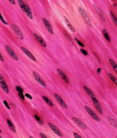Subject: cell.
Masks as SVG:
<instances>
[{
  "label": "cell",
  "instance_id": "cell-6",
  "mask_svg": "<svg viewBox=\"0 0 117 138\" xmlns=\"http://www.w3.org/2000/svg\"><path fill=\"white\" fill-rule=\"evenodd\" d=\"M23 52L24 53L30 58L31 60L33 61H36V60L35 57H34L32 54L27 49L25 48L24 47H22L21 48Z\"/></svg>",
  "mask_w": 117,
  "mask_h": 138
},
{
  "label": "cell",
  "instance_id": "cell-1",
  "mask_svg": "<svg viewBox=\"0 0 117 138\" xmlns=\"http://www.w3.org/2000/svg\"><path fill=\"white\" fill-rule=\"evenodd\" d=\"M79 12L81 13V16H82L83 19H84L85 22L89 26L91 27V21L90 18L88 16L87 13L85 12V10L81 7H79Z\"/></svg>",
  "mask_w": 117,
  "mask_h": 138
},
{
  "label": "cell",
  "instance_id": "cell-39",
  "mask_svg": "<svg viewBox=\"0 0 117 138\" xmlns=\"http://www.w3.org/2000/svg\"><path fill=\"white\" fill-rule=\"evenodd\" d=\"M9 0V1L13 5H14V4H15L16 2L15 0Z\"/></svg>",
  "mask_w": 117,
  "mask_h": 138
},
{
  "label": "cell",
  "instance_id": "cell-9",
  "mask_svg": "<svg viewBox=\"0 0 117 138\" xmlns=\"http://www.w3.org/2000/svg\"><path fill=\"white\" fill-rule=\"evenodd\" d=\"M12 26L13 31L18 36V37L20 39L23 40L24 39L23 34L19 28L16 26V25L13 24H12Z\"/></svg>",
  "mask_w": 117,
  "mask_h": 138
},
{
  "label": "cell",
  "instance_id": "cell-18",
  "mask_svg": "<svg viewBox=\"0 0 117 138\" xmlns=\"http://www.w3.org/2000/svg\"><path fill=\"white\" fill-rule=\"evenodd\" d=\"M7 123H8V126L9 127V128H10V130L12 131L14 133H16V130L15 127V126L13 125V124L12 123V122H11L8 119H7Z\"/></svg>",
  "mask_w": 117,
  "mask_h": 138
},
{
  "label": "cell",
  "instance_id": "cell-10",
  "mask_svg": "<svg viewBox=\"0 0 117 138\" xmlns=\"http://www.w3.org/2000/svg\"><path fill=\"white\" fill-rule=\"evenodd\" d=\"M48 125L49 126V127L51 128L52 130L58 136L61 137H63V135L61 133L60 131L58 130V129L56 126H55L54 124L51 123H48Z\"/></svg>",
  "mask_w": 117,
  "mask_h": 138
},
{
  "label": "cell",
  "instance_id": "cell-11",
  "mask_svg": "<svg viewBox=\"0 0 117 138\" xmlns=\"http://www.w3.org/2000/svg\"><path fill=\"white\" fill-rule=\"evenodd\" d=\"M54 95L58 103H60V105L64 108H67V106L65 102H64V101H63L60 96L56 93H54Z\"/></svg>",
  "mask_w": 117,
  "mask_h": 138
},
{
  "label": "cell",
  "instance_id": "cell-27",
  "mask_svg": "<svg viewBox=\"0 0 117 138\" xmlns=\"http://www.w3.org/2000/svg\"><path fill=\"white\" fill-rule=\"evenodd\" d=\"M110 15H111V17L112 19L113 22H114V23L115 25H117V19L116 18V16H115V15H114V13L112 12H110Z\"/></svg>",
  "mask_w": 117,
  "mask_h": 138
},
{
  "label": "cell",
  "instance_id": "cell-37",
  "mask_svg": "<svg viewBox=\"0 0 117 138\" xmlns=\"http://www.w3.org/2000/svg\"><path fill=\"white\" fill-rule=\"evenodd\" d=\"M40 137L42 138H48V137L45 135L44 134H43L42 133H40Z\"/></svg>",
  "mask_w": 117,
  "mask_h": 138
},
{
  "label": "cell",
  "instance_id": "cell-23",
  "mask_svg": "<svg viewBox=\"0 0 117 138\" xmlns=\"http://www.w3.org/2000/svg\"><path fill=\"white\" fill-rule=\"evenodd\" d=\"M103 35H104V37H105L106 39L109 42H110L111 41V39L106 30L105 28L103 29Z\"/></svg>",
  "mask_w": 117,
  "mask_h": 138
},
{
  "label": "cell",
  "instance_id": "cell-19",
  "mask_svg": "<svg viewBox=\"0 0 117 138\" xmlns=\"http://www.w3.org/2000/svg\"><path fill=\"white\" fill-rule=\"evenodd\" d=\"M18 2L21 10L24 12H25V5L24 2L22 1V0H18Z\"/></svg>",
  "mask_w": 117,
  "mask_h": 138
},
{
  "label": "cell",
  "instance_id": "cell-4",
  "mask_svg": "<svg viewBox=\"0 0 117 138\" xmlns=\"http://www.w3.org/2000/svg\"><path fill=\"white\" fill-rule=\"evenodd\" d=\"M0 84L1 87L7 93H9V89L8 86L6 84L3 76L0 73Z\"/></svg>",
  "mask_w": 117,
  "mask_h": 138
},
{
  "label": "cell",
  "instance_id": "cell-5",
  "mask_svg": "<svg viewBox=\"0 0 117 138\" xmlns=\"http://www.w3.org/2000/svg\"><path fill=\"white\" fill-rule=\"evenodd\" d=\"M5 49L10 57L15 60L18 61L19 58L18 56L9 46L6 45L5 46Z\"/></svg>",
  "mask_w": 117,
  "mask_h": 138
},
{
  "label": "cell",
  "instance_id": "cell-25",
  "mask_svg": "<svg viewBox=\"0 0 117 138\" xmlns=\"http://www.w3.org/2000/svg\"><path fill=\"white\" fill-rule=\"evenodd\" d=\"M108 75L109 76L110 78L111 79V81L113 82V83L115 85H116V86H117V79L111 73H109Z\"/></svg>",
  "mask_w": 117,
  "mask_h": 138
},
{
  "label": "cell",
  "instance_id": "cell-3",
  "mask_svg": "<svg viewBox=\"0 0 117 138\" xmlns=\"http://www.w3.org/2000/svg\"><path fill=\"white\" fill-rule=\"evenodd\" d=\"M85 108L87 112L88 113V114L90 115L91 117L93 118L94 120H95L97 122H100V120L99 118L98 117L96 114L95 113V112L93 110H92L89 107H88L87 106H85Z\"/></svg>",
  "mask_w": 117,
  "mask_h": 138
},
{
  "label": "cell",
  "instance_id": "cell-8",
  "mask_svg": "<svg viewBox=\"0 0 117 138\" xmlns=\"http://www.w3.org/2000/svg\"><path fill=\"white\" fill-rule=\"evenodd\" d=\"M57 72L58 73L61 78L65 82H66L67 84H69V78H68L66 75L62 70H61L60 69H57Z\"/></svg>",
  "mask_w": 117,
  "mask_h": 138
},
{
  "label": "cell",
  "instance_id": "cell-13",
  "mask_svg": "<svg viewBox=\"0 0 117 138\" xmlns=\"http://www.w3.org/2000/svg\"><path fill=\"white\" fill-rule=\"evenodd\" d=\"M34 37H35L36 39V40L43 47L46 48V43L45 42V41L43 40V39L40 37L39 36L37 35V34L36 33L34 34Z\"/></svg>",
  "mask_w": 117,
  "mask_h": 138
},
{
  "label": "cell",
  "instance_id": "cell-42",
  "mask_svg": "<svg viewBox=\"0 0 117 138\" xmlns=\"http://www.w3.org/2000/svg\"><path fill=\"white\" fill-rule=\"evenodd\" d=\"M113 6L114 7V8H117V4L116 3H115V4H113Z\"/></svg>",
  "mask_w": 117,
  "mask_h": 138
},
{
  "label": "cell",
  "instance_id": "cell-33",
  "mask_svg": "<svg viewBox=\"0 0 117 138\" xmlns=\"http://www.w3.org/2000/svg\"><path fill=\"white\" fill-rule=\"evenodd\" d=\"M3 103L4 104V106H6V107L7 108H8L9 110H10V109H11L10 107L9 106V105H8V103H7V101L6 100H4V101Z\"/></svg>",
  "mask_w": 117,
  "mask_h": 138
},
{
  "label": "cell",
  "instance_id": "cell-31",
  "mask_svg": "<svg viewBox=\"0 0 117 138\" xmlns=\"http://www.w3.org/2000/svg\"><path fill=\"white\" fill-rule=\"evenodd\" d=\"M75 40L79 45L81 46V47H85V45H84V44H83L81 42V41H79V40L78 39H77V38H75Z\"/></svg>",
  "mask_w": 117,
  "mask_h": 138
},
{
  "label": "cell",
  "instance_id": "cell-7",
  "mask_svg": "<svg viewBox=\"0 0 117 138\" xmlns=\"http://www.w3.org/2000/svg\"><path fill=\"white\" fill-rule=\"evenodd\" d=\"M33 75L35 78V79L40 84L44 87H46V85L42 79L40 77L38 74L35 72H33Z\"/></svg>",
  "mask_w": 117,
  "mask_h": 138
},
{
  "label": "cell",
  "instance_id": "cell-43",
  "mask_svg": "<svg viewBox=\"0 0 117 138\" xmlns=\"http://www.w3.org/2000/svg\"><path fill=\"white\" fill-rule=\"evenodd\" d=\"M2 132V130H1L0 129V133H1Z\"/></svg>",
  "mask_w": 117,
  "mask_h": 138
},
{
  "label": "cell",
  "instance_id": "cell-22",
  "mask_svg": "<svg viewBox=\"0 0 117 138\" xmlns=\"http://www.w3.org/2000/svg\"><path fill=\"white\" fill-rule=\"evenodd\" d=\"M108 119L111 125H112L114 127H115V128H117V123L116 121L113 119L112 118L110 117H108Z\"/></svg>",
  "mask_w": 117,
  "mask_h": 138
},
{
  "label": "cell",
  "instance_id": "cell-41",
  "mask_svg": "<svg viewBox=\"0 0 117 138\" xmlns=\"http://www.w3.org/2000/svg\"><path fill=\"white\" fill-rule=\"evenodd\" d=\"M101 68H98V69H97V73H98V74H99L100 73V72H101Z\"/></svg>",
  "mask_w": 117,
  "mask_h": 138
},
{
  "label": "cell",
  "instance_id": "cell-30",
  "mask_svg": "<svg viewBox=\"0 0 117 138\" xmlns=\"http://www.w3.org/2000/svg\"><path fill=\"white\" fill-rule=\"evenodd\" d=\"M0 20H1V21L2 22V23H3L4 24L6 25H8V23L6 21H5L4 20V19L3 18V16H2V15H1V13H0Z\"/></svg>",
  "mask_w": 117,
  "mask_h": 138
},
{
  "label": "cell",
  "instance_id": "cell-29",
  "mask_svg": "<svg viewBox=\"0 0 117 138\" xmlns=\"http://www.w3.org/2000/svg\"><path fill=\"white\" fill-rule=\"evenodd\" d=\"M16 89L19 93H23L24 91L23 89L19 85H16Z\"/></svg>",
  "mask_w": 117,
  "mask_h": 138
},
{
  "label": "cell",
  "instance_id": "cell-16",
  "mask_svg": "<svg viewBox=\"0 0 117 138\" xmlns=\"http://www.w3.org/2000/svg\"><path fill=\"white\" fill-rule=\"evenodd\" d=\"M83 88L84 89L85 91L86 92V93L88 94V96L90 97H95V96L94 94L93 93V91L91 90L88 87L85 85H84L83 86Z\"/></svg>",
  "mask_w": 117,
  "mask_h": 138
},
{
  "label": "cell",
  "instance_id": "cell-24",
  "mask_svg": "<svg viewBox=\"0 0 117 138\" xmlns=\"http://www.w3.org/2000/svg\"><path fill=\"white\" fill-rule=\"evenodd\" d=\"M109 61L110 64H111L112 66L113 67V69L115 71V72L117 73V65L116 64V63H115V62L113 60H112V59H109Z\"/></svg>",
  "mask_w": 117,
  "mask_h": 138
},
{
  "label": "cell",
  "instance_id": "cell-46",
  "mask_svg": "<svg viewBox=\"0 0 117 138\" xmlns=\"http://www.w3.org/2000/svg\"><path fill=\"white\" fill-rule=\"evenodd\" d=\"M114 0V1H115V0Z\"/></svg>",
  "mask_w": 117,
  "mask_h": 138
},
{
  "label": "cell",
  "instance_id": "cell-21",
  "mask_svg": "<svg viewBox=\"0 0 117 138\" xmlns=\"http://www.w3.org/2000/svg\"><path fill=\"white\" fill-rule=\"evenodd\" d=\"M64 18L65 21H66V23L67 24V25L69 27V28L71 30L72 32H75V28L73 27V25L71 24L70 23L69 20L67 19L65 17Z\"/></svg>",
  "mask_w": 117,
  "mask_h": 138
},
{
  "label": "cell",
  "instance_id": "cell-28",
  "mask_svg": "<svg viewBox=\"0 0 117 138\" xmlns=\"http://www.w3.org/2000/svg\"><path fill=\"white\" fill-rule=\"evenodd\" d=\"M34 117H35V118L36 120L38 122V123L40 125H42V126L43 125V121H42V120L37 115H34Z\"/></svg>",
  "mask_w": 117,
  "mask_h": 138
},
{
  "label": "cell",
  "instance_id": "cell-44",
  "mask_svg": "<svg viewBox=\"0 0 117 138\" xmlns=\"http://www.w3.org/2000/svg\"><path fill=\"white\" fill-rule=\"evenodd\" d=\"M30 138H33V137H32V136H30Z\"/></svg>",
  "mask_w": 117,
  "mask_h": 138
},
{
  "label": "cell",
  "instance_id": "cell-2",
  "mask_svg": "<svg viewBox=\"0 0 117 138\" xmlns=\"http://www.w3.org/2000/svg\"><path fill=\"white\" fill-rule=\"evenodd\" d=\"M92 101L94 106L96 108V109L97 110L98 112L100 114L102 115L103 114V111L102 109L101 105L99 102L97 100V99L96 98V97H93L91 98Z\"/></svg>",
  "mask_w": 117,
  "mask_h": 138
},
{
  "label": "cell",
  "instance_id": "cell-20",
  "mask_svg": "<svg viewBox=\"0 0 117 138\" xmlns=\"http://www.w3.org/2000/svg\"><path fill=\"white\" fill-rule=\"evenodd\" d=\"M42 97L43 99L44 100L45 102H46L49 106H54V105H53L52 102V101H51L48 98L46 97V96H42Z\"/></svg>",
  "mask_w": 117,
  "mask_h": 138
},
{
  "label": "cell",
  "instance_id": "cell-36",
  "mask_svg": "<svg viewBox=\"0 0 117 138\" xmlns=\"http://www.w3.org/2000/svg\"><path fill=\"white\" fill-rule=\"evenodd\" d=\"M25 96L26 97H27L28 98H29V99H30L32 100L33 99V97L31 96L30 95V94H28V93H26L25 94Z\"/></svg>",
  "mask_w": 117,
  "mask_h": 138
},
{
  "label": "cell",
  "instance_id": "cell-35",
  "mask_svg": "<svg viewBox=\"0 0 117 138\" xmlns=\"http://www.w3.org/2000/svg\"><path fill=\"white\" fill-rule=\"evenodd\" d=\"M73 135H74V137L76 138H82L78 134L76 133H73Z\"/></svg>",
  "mask_w": 117,
  "mask_h": 138
},
{
  "label": "cell",
  "instance_id": "cell-32",
  "mask_svg": "<svg viewBox=\"0 0 117 138\" xmlns=\"http://www.w3.org/2000/svg\"><path fill=\"white\" fill-rule=\"evenodd\" d=\"M81 51L85 56H87L88 55L87 51L83 49H81Z\"/></svg>",
  "mask_w": 117,
  "mask_h": 138
},
{
  "label": "cell",
  "instance_id": "cell-34",
  "mask_svg": "<svg viewBox=\"0 0 117 138\" xmlns=\"http://www.w3.org/2000/svg\"><path fill=\"white\" fill-rule=\"evenodd\" d=\"M18 95L19 96V97H20L23 100H24L25 97L24 96V94H23V93H19Z\"/></svg>",
  "mask_w": 117,
  "mask_h": 138
},
{
  "label": "cell",
  "instance_id": "cell-40",
  "mask_svg": "<svg viewBox=\"0 0 117 138\" xmlns=\"http://www.w3.org/2000/svg\"><path fill=\"white\" fill-rule=\"evenodd\" d=\"M0 60L2 61V62H3V61H4L3 57L2 55H1V54L0 53Z\"/></svg>",
  "mask_w": 117,
  "mask_h": 138
},
{
  "label": "cell",
  "instance_id": "cell-26",
  "mask_svg": "<svg viewBox=\"0 0 117 138\" xmlns=\"http://www.w3.org/2000/svg\"><path fill=\"white\" fill-rule=\"evenodd\" d=\"M64 34H65V36L67 38V39L69 40V41L70 42V43L73 44V41L71 37L70 36L68 33L66 31H64Z\"/></svg>",
  "mask_w": 117,
  "mask_h": 138
},
{
  "label": "cell",
  "instance_id": "cell-17",
  "mask_svg": "<svg viewBox=\"0 0 117 138\" xmlns=\"http://www.w3.org/2000/svg\"><path fill=\"white\" fill-rule=\"evenodd\" d=\"M25 13L29 18L33 19V15L31 9L28 5H25Z\"/></svg>",
  "mask_w": 117,
  "mask_h": 138
},
{
  "label": "cell",
  "instance_id": "cell-12",
  "mask_svg": "<svg viewBox=\"0 0 117 138\" xmlns=\"http://www.w3.org/2000/svg\"><path fill=\"white\" fill-rule=\"evenodd\" d=\"M43 23L44 24L47 30H48L49 33L51 34H53V29L51 25V24L49 23L46 19L45 18H43Z\"/></svg>",
  "mask_w": 117,
  "mask_h": 138
},
{
  "label": "cell",
  "instance_id": "cell-38",
  "mask_svg": "<svg viewBox=\"0 0 117 138\" xmlns=\"http://www.w3.org/2000/svg\"><path fill=\"white\" fill-rule=\"evenodd\" d=\"M93 54L94 55V56H95V57H96V58H97V60L98 61L100 62V59L99 58V57H98V55L96 53H93Z\"/></svg>",
  "mask_w": 117,
  "mask_h": 138
},
{
  "label": "cell",
  "instance_id": "cell-14",
  "mask_svg": "<svg viewBox=\"0 0 117 138\" xmlns=\"http://www.w3.org/2000/svg\"><path fill=\"white\" fill-rule=\"evenodd\" d=\"M72 119L80 127L83 129L86 130L87 129V127L78 118H73Z\"/></svg>",
  "mask_w": 117,
  "mask_h": 138
},
{
  "label": "cell",
  "instance_id": "cell-45",
  "mask_svg": "<svg viewBox=\"0 0 117 138\" xmlns=\"http://www.w3.org/2000/svg\"><path fill=\"white\" fill-rule=\"evenodd\" d=\"M2 137H1V136L0 135V138H2Z\"/></svg>",
  "mask_w": 117,
  "mask_h": 138
},
{
  "label": "cell",
  "instance_id": "cell-15",
  "mask_svg": "<svg viewBox=\"0 0 117 138\" xmlns=\"http://www.w3.org/2000/svg\"><path fill=\"white\" fill-rule=\"evenodd\" d=\"M94 7L95 9H96V10L97 12V13H98L99 15V16L101 18V19L103 21L105 22L106 21L105 19V16H104L103 13L101 11V10L99 7H97L96 5H94Z\"/></svg>",
  "mask_w": 117,
  "mask_h": 138
}]
</instances>
